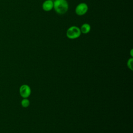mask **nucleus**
<instances>
[{"label": "nucleus", "instance_id": "1", "mask_svg": "<svg viewBox=\"0 0 133 133\" xmlns=\"http://www.w3.org/2000/svg\"><path fill=\"white\" fill-rule=\"evenodd\" d=\"M53 8L58 14H64L69 8L68 3L66 0H55Z\"/></svg>", "mask_w": 133, "mask_h": 133}, {"label": "nucleus", "instance_id": "2", "mask_svg": "<svg viewBox=\"0 0 133 133\" xmlns=\"http://www.w3.org/2000/svg\"><path fill=\"white\" fill-rule=\"evenodd\" d=\"M81 34L80 29L76 26H71L66 31V35L67 37L71 39L78 38Z\"/></svg>", "mask_w": 133, "mask_h": 133}, {"label": "nucleus", "instance_id": "3", "mask_svg": "<svg viewBox=\"0 0 133 133\" xmlns=\"http://www.w3.org/2000/svg\"><path fill=\"white\" fill-rule=\"evenodd\" d=\"M19 93L22 98H28L31 93V89L30 87L26 84H23L21 85L19 88Z\"/></svg>", "mask_w": 133, "mask_h": 133}, {"label": "nucleus", "instance_id": "4", "mask_svg": "<svg viewBox=\"0 0 133 133\" xmlns=\"http://www.w3.org/2000/svg\"><path fill=\"white\" fill-rule=\"evenodd\" d=\"M88 7L85 3H81L77 5L75 8V13L78 16H83L88 11Z\"/></svg>", "mask_w": 133, "mask_h": 133}, {"label": "nucleus", "instance_id": "5", "mask_svg": "<svg viewBox=\"0 0 133 133\" xmlns=\"http://www.w3.org/2000/svg\"><path fill=\"white\" fill-rule=\"evenodd\" d=\"M54 2L52 0H46L42 5L43 9L45 11H49L53 9Z\"/></svg>", "mask_w": 133, "mask_h": 133}, {"label": "nucleus", "instance_id": "6", "mask_svg": "<svg viewBox=\"0 0 133 133\" xmlns=\"http://www.w3.org/2000/svg\"><path fill=\"white\" fill-rule=\"evenodd\" d=\"M91 30V26L88 23H84L81 27L80 30L81 33L83 34L88 33Z\"/></svg>", "mask_w": 133, "mask_h": 133}, {"label": "nucleus", "instance_id": "7", "mask_svg": "<svg viewBox=\"0 0 133 133\" xmlns=\"http://www.w3.org/2000/svg\"><path fill=\"white\" fill-rule=\"evenodd\" d=\"M21 104L23 108H27L30 105V101L27 98H23L21 100Z\"/></svg>", "mask_w": 133, "mask_h": 133}, {"label": "nucleus", "instance_id": "8", "mask_svg": "<svg viewBox=\"0 0 133 133\" xmlns=\"http://www.w3.org/2000/svg\"><path fill=\"white\" fill-rule=\"evenodd\" d=\"M132 61H133V59L132 58H130L128 60V61L127 63V65L128 67L131 70H132Z\"/></svg>", "mask_w": 133, "mask_h": 133}, {"label": "nucleus", "instance_id": "9", "mask_svg": "<svg viewBox=\"0 0 133 133\" xmlns=\"http://www.w3.org/2000/svg\"><path fill=\"white\" fill-rule=\"evenodd\" d=\"M130 55H131V57H132V49H131V51H130Z\"/></svg>", "mask_w": 133, "mask_h": 133}]
</instances>
